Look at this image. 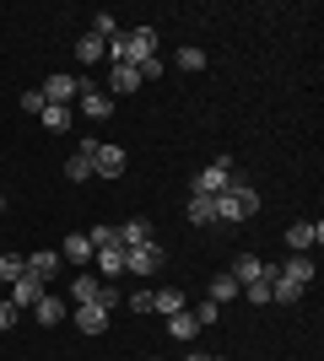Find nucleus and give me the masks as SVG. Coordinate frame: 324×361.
<instances>
[{
  "label": "nucleus",
  "mask_w": 324,
  "mask_h": 361,
  "mask_svg": "<svg viewBox=\"0 0 324 361\" xmlns=\"http://www.w3.org/2000/svg\"><path fill=\"white\" fill-rule=\"evenodd\" d=\"M71 302H97V275H76V281H71Z\"/></svg>",
  "instance_id": "nucleus-27"
},
{
  "label": "nucleus",
  "mask_w": 324,
  "mask_h": 361,
  "mask_svg": "<svg viewBox=\"0 0 324 361\" xmlns=\"http://www.w3.org/2000/svg\"><path fill=\"white\" fill-rule=\"evenodd\" d=\"M97 307H108V313H114V307H119V286H97Z\"/></svg>",
  "instance_id": "nucleus-36"
},
{
  "label": "nucleus",
  "mask_w": 324,
  "mask_h": 361,
  "mask_svg": "<svg viewBox=\"0 0 324 361\" xmlns=\"http://www.w3.org/2000/svg\"><path fill=\"white\" fill-rule=\"evenodd\" d=\"M227 275L238 281V286H254V281L265 275V259H260V254H238V259L227 264Z\"/></svg>",
  "instance_id": "nucleus-12"
},
{
  "label": "nucleus",
  "mask_w": 324,
  "mask_h": 361,
  "mask_svg": "<svg viewBox=\"0 0 324 361\" xmlns=\"http://www.w3.org/2000/svg\"><path fill=\"white\" fill-rule=\"evenodd\" d=\"M184 216H189V226H216V205H211L205 195H189Z\"/></svg>",
  "instance_id": "nucleus-21"
},
{
  "label": "nucleus",
  "mask_w": 324,
  "mask_h": 361,
  "mask_svg": "<svg viewBox=\"0 0 324 361\" xmlns=\"http://www.w3.org/2000/svg\"><path fill=\"white\" fill-rule=\"evenodd\" d=\"M152 313H184V291L179 286H162V291H152Z\"/></svg>",
  "instance_id": "nucleus-22"
},
{
  "label": "nucleus",
  "mask_w": 324,
  "mask_h": 361,
  "mask_svg": "<svg viewBox=\"0 0 324 361\" xmlns=\"http://www.w3.org/2000/svg\"><path fill=\"white\" fill-rule=\"evenodd\" d=\"M38 119H44V130H54V135H65V130L76 124V108H65V103H49L44 114H38Z\"/></svg>",
  "instance_id": "nucleus-20"
},
{
  "label": "nucleus",
  "mask_w": 324,
  "mask_h": 361,
  "mask_svg": "<svg viewBox=\"0 0 324 361\" xmlns=\"http://www.w3.org/2000/svg\"><path fill=\"white\" fill-rule=\"evenodd\" d=\"M319 243H324V221H292L287 226V248L292 254H313Z\"/></svg>",
  "instance_id": "nucleus-7"
},
{
  "label": "nucleus",
  "mask_w": 324,
  "mask_h": 361,
  "mask_svg": "<svg viewBox=\"0 0 324 361\" xmlns=\"http://www.w3.org/2000/svg\"><path fill=\"white\" fill-rule=\"evenodd\" d=\"M65 178H71V183H87V178H92V151H87V140L65 157Z\"/></svg>",
  "instance_id": "nucleus-14"
},
{
  "label": "nucleus",
  "mask_w": 324,
  "mask_h": 361,
  "mask_svg": "<svg viewBox=\"0 0 324 361\" xmlns=\"http://www.w3.org/2000/svg\"><path fill=\"white\" fill-rule=\"evenodd\" d=\"M60 259H65V264H76V270H81V264L92 259V243H87V232H71V238L60 243Z\"/></svg>",
  "instance_id": "nucleus-16"
},
{
  "label": "nucleus",
  "mask_w": 324,
  "mask_h": 361,
  "mask_svg": "<svg viewBox=\"0 0 324 361\" xmlns=\"http://www.w3.org/2000/svg\"><path fill=\"white\" fill-rule=\"evenodd\" d=\"M136 87H140L136 65H108V92H114V97H130Z\"/></svg>",
  "instance_id": "nucleus-15"
},
{
  "label": "nucleus",
  "mask_w": 324,
  "mask_h": 361,
  "mask_svg": "<svg viewBox=\"0 0 324 361\" xmlns=\"http://www.w3.org/2000/svg\"><path fill=\"white\" fill-rule=\"evenodd\" d=\"M232 183V162L227 157H216V162H205L200 173H195V183H189V195H205V200H216L222 189Z\"/></svg>",
  "instance_id": "nucleus-2"
},
{
  "label": "nucleus",
  "mask_w": 324,
  "mask_h": 361,
  "mask_svg": "<svg viewBox=\"0 0 324 361\" xmlns=\"http://www.w3.org/2000/svg\"><path fill=\"white\" fill-rule=\"evenodd\" d=\"M216 361H222V356H216Z\"/></svg>",
  "instance_id": "nucleus-41"
},
{
  "label": "nucleus",
  "mask_w": 324,
  "mask_h": 361,
  "mask_svg": "<svg viewBox=\"0 0 324 361\" xmlns=\"http://www.w3.org/2000/svg\"><path fill=\"white\" fill-rule=\"evenodd\" d=\"M179 65H184V71H205V65H211V54H205V49H195V44H184V49H179Z\"/></svg>",
  "instance_id": "nucleus-29"
},
{
  "label": "nucleus",
  "mask_w": 324,
  "mask_h": 361,
  "mask_svg": "<svg viewBox=\"0 0 324 361\" xmlns=\"http://www.w3.org/2000/svg\"><path fill=\"white\" fill-rule=\"evenodd\" d=\"M136 75H140V81H157V75H162V60H157V54H152V60H136Z\"/></svg>",
  "instance_id": "nucleus-34"
},
{
  "label": "nucleus",
  "mask_w": 324,
  "mask_h": 361,
  "mask_svg": "<svg viewBox=\"0 0 324 361\" xmlns=\"http://www.w3.org/2000/svg\"><path fill=\"white\" fill-rule=\"evenodd\" d=\"M76 81H81V92H76V114H81V119H97V124H103L108 114H114V97H108V92H97L87 75H76Z\"/></svg>",
  "instance_id": "nucleus-5"
},
{
  "label": "nucleus",
  "mask_w": 324,
  "mask_h": 361,
  "mask_svg": "<svg viewBox=\"0 0 324 361\" xmlns=\"http://www.w3.org/2000/svg\"><path fill=\"white\" fill-rule=\"evenodd\" d=\"M16 108H22V114H32V119H38V114H44V92H38V87H32V92H22V97H16Z\"/></svg>",
  "instance_id": "nucleus-31"
},
{
  "label": "nucleus",
  "mask_w": 324,
  "mask_h": 361,
  "mask_svg": "<svg viewBox=\"0 0 324 361\" xmlns=\"http://www.w3.org/2000/svg\"><path fill=\"white\" fill-rule=\"evenodd\" d=\"M60 270H65V259L54 254V248H38V254H28V275H38L44 286H49V281H54Z\"/></svg>",
  "instance_id": "nucleus-10"
},
{
  "label": "nucleus",
  "mask_w": 324,
  "mask_h": 361,
  "mask_svg": "<svg viewBox=\"0 0 324 361\" xmlns=\"http://www.w3.org/2000/svg\"><path fill=\"white\" fill-rule=\"evenodd\" d=\"M189 361H216V356H205V350H195V356H189Z\"/></svg>",
  "instance_id": "nucleus-38"
},
{
  "label": "nucleus",
  "mask_w": 324,
  "mask_h": 361,
  "mask_svg": "<svg viewBox=\"0 0 324 361\" xmlns=\"http://www.w3.org/2000/svg\"><path fill=\"white\" fill-rule=\"evenodd\" d=\"M16 275H28V259L22 254H0V286H11Z\"/></svg>",
  "instance_id": "nucleus-28"
},
{
  "label": "nucleus",
  "mask_w": 324,
  "mask_h": 361,
  "mask_svg": "<svg viewBox=\"0 0 324 361\" xmlns=\"http://www.w3.org/2000/svg\"><path fill=\"white\" fill-rule=\"evenodd\" d=\"M92 32H97V38L108 44V38H119V22H114L108 11H97V16H92Z\"/></svg>",
  "instance_id": "nucleus-32"
},
{
  "label": "nucleus",
  "mask_w": 324,
  "mask_h": 361,
  "mask_svg": "<svg viewBox=\"0 0 324 361\" xmlns=\"http://www.w3.org/2000/svg\"><path fill=\"white\" fill-rule=\"evenodd\" d=\"M189 318H195V324L205 329V324H222V307H216V302H200V307H195Z\"/></svg>",
  "instance_id": "nucleus-33"
},
{
  "label": "nucleus",
  "mask_w": 324,
  "mask_h": 361,
  "mask_svg": "<svg viewBox=\"0 0 324 361\" xmlns=\"http://www.w3.org/2000/svg\"><path fill=\"white\" fill-rule=\"evenodd\" d=\"M32 318H38V324H49V329H54V324H60V318H71V307H65V297H38V307H32Z\"/></svg>",
  "instance_id": "nucleus-18"
},
{
  "label": "nucleus",
  "mask_w": 324,
  "mask_h": 361,
  "mask_svg": "<svg viewBox=\"0 0 324 361\" xmlns=\"http://www.w3.org/2000/svg\"><path fill=\"white\" fill-rule=\"evenodd\" d=\"M130 307H136V313H152V291H146V286L130 291Z\"/></svg>",
  "instance_id": "nucleus-37"
},
{
  "label": "nucleus",
  "mask_w": 324,
  "mask_h": 361,
  "mask_svg": "<svg viewBox=\"0 0 324 361\" xmlns=\"http://www.w3.org/2000/svg\"><path fill=\"white\" fill-rule=\"evenodd\" d=\"M276 275H287L292 286H303V291H308V286H313V254H292V259H287V264H281Z\"/></svg>",
  "instance_id": "nucleus-13"
},
{
  "label": "nucleus",
  "mask_w": 324,
  "mask_h": 361,
  "mask_svg": "<svg viewBox=\"0 0 324 361\" xmlns=\"http://www.w3.org/2000/svg\"><path fill=\"white\" fill-rule=\"evenodd\" d=\"M0 211H6V195H0Z\"/></svg>",
  "instance_id": "nucleus-39"
},
{
  "label": "nucleus",
  "mask_w": 324,
  "mask_h": 361,
  "mask_svg": "<svg viewBox=\"0 0 324 361\" xmlns=\"http://www.w3.org/2000/svg\"><path fill=\"white\" fill-rule=\"evenodd\" d=\"M244 297L254 302V307H265V302H270V270H265L260 281H254V286H244Z\"/></svg>",
  "instance_id": "nucleus-30"
},
{
  "label": "nucleus",
  "mask_w": 324,
  "mask_h": 361,
  "mask_svg": "<svg viewBox=\"0 0 324 361\" xmlns=\"http://www.w3.org/2000/svg\"><path fill=\"white\" fill-rule=\"evenodd\" d=\"M71 318H76L81 334H103L108 329V307H97V302H81V307H71Z\"/></svg>",
  "instance_id": "nucleus-11"
},
{
  "label": "nucleus",
  "mask_w": 324,
  "mask_h": 361,
  "mask_svg": "<svg viewBox=\"0 0 324 361\" xmlns=\"http://www.w3.org/2000/svg\"><path fill=\"white\" fill-rule=\"evenodd\" d=\"M76 60L81 65H103L108 60V44L97 38V32H81V38H76Z\"/></svg>",
  "instance_id": "nucleus-19"
},
{
  "label": "nucleus",
  "mask_w": 324,
  "mask_h": 361,
  "mask_svg": "<svg viewBox=\"0 0 324 361\" xmlns=\"http://www.w3.org/2000/svg\"><path fill=\"white\" fill-rule=\"evenodd\" d=\"M119 232V248H140V243H152V221L146 216H136V221H124V226H114Z\"/></svg>",
  "instance_id": "nucleus-17"
},
{
  "label": "nucleus",
  "mask_w": 324,
  "mask_h": 361,
  "mask_svg": "<svg viewBox=\"0 0 324 361\" xmlns=\"http://www.w3.org/2000/svg\"><path fill=\"white\" fill-rule=\"evenodd\" d=\"M168 264V254H162V243H140V248H124V275H157Z\"/></svg>",
  "instance_id": "nucleus-4"
},
{
  "label": "nucleus",
  "mask_w": 324,
  "mask_h": 361,
  "mask_svg": "<svg viewBox=\"0 0 324 361\" xmlns=\"http://www.w3.org/2000/svg\"><path fill=\"white\" fill-rule=\"evenodd\" d=\"M44 291H49V286H44V281H38V275H16V281H11V297H6V302H11L16 313H32Z\"/></svg>",
  "instance_id": "nucleus-6"
},
{
  "label": "nucleus",
  "mask_w": 324,
  "mask_h": 361,
  "mask_svg": "<svg viewBox=\"0 0 324 361\" xmlns=\"http://www.w3.org/2000/svg\"><path fill=\"white\" fill-rule=\"evenodd\" d=\"M270 302H281V307H292V302H303V286H292L287 275L270 270Z\"/></svg>",
  "instance_id": "nucleus-24"
},
{
  "label": "nucleus",
  "mask_w": 324,
  "mask_h": 361,
  "mask_svg": "<svg viewBox=\"0 0 324 361\" xmlns=\"http://www.w3.org/2000/svg\"><path fill=\"white\" fill-rule=\"evenodd\" d=\"M38 92H44V103H65V108H71V103H76V92H81V81H76V75H65V71H54Z\"/></svg>",
  "instance_id": "nucleus-8"
},
{
  "label": "nucleus",
  "mask_w": 324,
  "mask_h": 361,
  "mask_svg": "<svg viewBox=\"0 0 324 361\" xmlns=\"http://www.w3.org/2000/svg\"><path fill=\"white\" fill-rule=\"evenodd\" d=\"M232 297H244V286H238L232 275H216L211 286H205V302H216V307H222V302H232Z\"/></svg>",
  "instance_id": "nucleus-23"
},
{
  "label": "nucleus",
  "mask_w": 324,
  "mask_h": 361,
  "mask_svg": "<svg viewBox=\"0 0 324 361\" xmlns=\"http://www.w3.org/2000/svg\"><path fill=\"white\" fill-rule=\"evenodd\" d=\"M87 151H92V173H97V178H124V167H130L124 146H108V140H87Z\"/></svg>",
  "instance_id": "nucleus-3"
},
{
  "label": "nucleus",
  "mask_w": 324,
  "mask_h": 361,
  "mask_svg": "<svg viewBox=\"0 0 324 361\" xmlns=\"http://www.w3.org/2000/svg\"><path fill=\"white\" fill-rule=\"evenodd\" d=\"M124 44H130V65H136V60H152L162 38H157V27H146V22H140V27L124 32Z\"/></svg>",
  "instance_id": "nucleus-9"
},
{
  "label": "nucleus",
  "mask_w": 324,
  "mask_h": 361,
  "mask_svg": "<svg viewBox=\"0 0 324 361\" xmlns=\"http://www.w3.org/2000/svg\"><path fill=\"white\" fill-rule=\"evenodd\" d=\"M168 334H173V340H195V334H200V324L189 318V307H184V313H173V318H168Z\"/></svg>",
  "instance_id": "nucleus-26"
},
{
  "label": "nucleus",
  "mask_w": 324,
  "mask_h": 361,
  "mask_svg": "<svg viewBox=\"0 0 324 361\" xmlns=\"http://www.w3.org/2000/svg\"><path fill=\"white\" fill-rule=\"evenodd\" d=\"M146 361H162V356H146Z\"/></svg>",
  "instance_id": "nucleus-40"
},
{
  "label": "nucleus",
  "mask_w": 324,
  "mask_h": 361,
  "mask_svg": "<svg viewBox=\"0 0 324 361\" xmlns=\"http://www.w3.org/2000/svg\"><path fill=\"white\" fill-rule=\"evenodd\" d=\"M211 205H216V221H222V226H238V221H248V216L260 211V189H254V183H244V178H232L227 189L211 200Z\"/></svg>",
  "instance_id": "nucleus-1"
},
{
  "label": "nucleus",
  "mask_w": 324,
  "mask_h": 361,
  "mask_svg": "<svg viewBox=\"0 0 324 361\" xmlns=\"http://www.w3.org/2000/svg\"><path fill=\"white\" fill-rule=\"evenodd\" d=\"M0 291H6V286H0Z\"/></svg>",
  "instance_id": "nucleus-42"
},
{
  "label": "nucleus",
  "mask_w": 324,
  "mask_h": 361,
  "mask_svg": "<svg viewBox=\"0 0 324 361\" xmlns=\"http://www.w3.org/2000/svg\"><path fill=\"white\" fill-rule=\"evenodd\" d=\"M97 270H103V275H124V248H119V243L97 248Z\"/></svg>",
  "instance_id": "nucleus-25"
},
{
  "label": "nucleus",
  "mask_w": 324,
  "mask_h": 361,
  "mask_svg": "<svg viewBox=\"0 0 324 361\" xmlns=\"http://www.w3.org/2000/svg\"><path fill=\"white\" fill-rule=\"evenodd\" d=\"M16 318H22V313H16V307H11V302H6V297H0V334H6V329H16Z\"/></svg>",
  "instance_id": "nucleus-35"
}]
</instances>
